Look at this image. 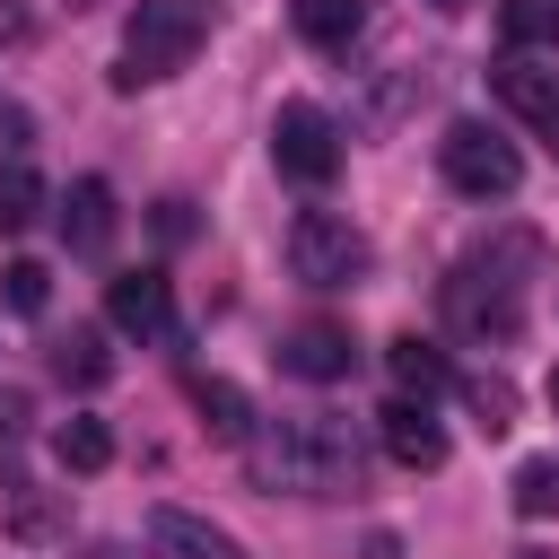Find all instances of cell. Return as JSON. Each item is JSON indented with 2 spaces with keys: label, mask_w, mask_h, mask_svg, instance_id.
Segmentation results:
<instances>
[{
  "label": "cell",
  "mask_w": 559,
  "mask_h": 559,
  "mask_svg": "<svg viewBox=\"0 0 559 559\" xmlns=\"http://www.w3.org/2000/svg\"><path fill=\"white\" fill-rule=\"evenodd\" d=\"M0 148H9V157L26 148V114H0Z\"/></svg>",
  "instance_id": "cell-24"
},
{
  "label": "cell",
  "mask_w": 559,
  "mask_h": 559,
  "mask_svg": "<svg viewBox=\"0 0 559 559\" xmlns=\"http://www.w3.org/2000/svg\"><path fill=\"white\" fill-rule=\"evenodd\" d=\"M245 463H253L262 489H288V498H349L358 472H367L349 419H332V411H306V419H280V428L245 437Z\"/></svg>",
  "instance_id": "cell-1"
},
{
  "label": "cell",
  "mask_w": 559,
  "mask_h": 559,
  "mask_svg": "<svg viewBox=\"0 0 559 559\" xmlns=\"http://www.w3.org/2000/svg\"><path fill=\"white\" fill-rule=\"evenodd\" d=\"M210 35V0H140L131 26H122V87H148V79H175Z\"/></svg>",
  "instance_id": "cell-3"
},
{
  "label": "cell",
  "mask_w": 559,
  "mask_h": 559,
  "mask_svg": "<svg viewBox=\"0 0 559 559\" xmlns=\"http://www.w3.org/2000/svg\"><path fill=\"white\" fill-rule=\"evenodd\" d=\"M105 323L131 332V341H175V288H166L157 271H122V280L105 288Z\"/></svg>",
  "instance_id": "cell-7"
},
{
  "label": "cell",
  "mask_w": 559,
  "mask_h": 559,
  "mask_svg": "<svg viewBox=\"0 0 559 559\" xmlns=\"http://www.w3.org/2000/svg\"><path fill=\"white\" fill-rule=\"evenodd\" d=\"M515 515H559V454H533V463H515Z\"/></svg>",
  "instance_id": "cell-19"
},
{
  "label": "cell",
  "mask_w": 559,
  "mask_h": 559,
  "mask_svg": "<svg viewBox=\"0 0 559 559\" xmlns=\"http://www.w3.org/2000/svg\"><path fill=\"white\" fill-rule=\"evenodd\" d=\"M52 376H61V384H105V376H114V349H105V332L70 323V332L52 341Z\"/></svg>",
  "instance_id": "cell-16"
},
{
  "label": "cell",
  "mask_w": 559,
  "mask_h": 559,
  "mask_svg": "<svg viewBox=\"0 0 559 559\" xmlns=\"http://www.w3.org/2000/svg\"><path fill=\"white\" fill-rule=\"evenodd\" d=\"M52 454H61V472H105L114 463V428L105 419H61L52 428Z\"/></svg>",
  "instance_id": "cell-17"
},
{
  "label": "cell",
  "mask_w": 559,
  "mask_h": 559,
  "mask_svg": "<svg viewBox=\"0 0 559 559\" xmlns=\"http://www.w3.org/2000/svg\"><path fill=\"white\" fill-rule=\"evenodd\" d=\"M498 35L524 52V44H559V0H507L498 9Z\"/></svg>",
  "instance_id": "cell-20"
},
{
  "label": "cell",
  "mask_w": 559,
  "mask_h": 559,
  "mask_svg": "<svg viewBox=\"0 0 559 559\" xmlns=\"http://www.w3.org/2000/svg\"><path fill=\"white\" fill-rule=\"evenodd\" d=\"M428 9H472V0H428Z\"/></svg>",
  "instance_id": "cell-27"
},
{
  "label": "cell",
  "mask_w": 559,
  "mask_h": 559,
  "mask_svg": "<svg viewBox=\"0 0 559 559\" xmlns=\"http://www.w3.org/2000/svg\"><path fill=\"white\" fill-rule=\"evenodd\" d=\"M192 411H201V428H210L218 445H245V437H253V402H245V384H227V376H192Z\"/></svg>",
  "instance_id": "cell-14"
},
{
  "label": "cell",
  "mask_w": 559,
  "mask_h": 559,
  "mask_svg": "<svg viewBox=\"0 0 559 559\" xmlns=\"http://www.w3.org/2000/svg\"><path fill=\"white\" fill-rule=\"evenodd\" d=\"M376 437H384V454H393L402 472H437V463H445V428L428 419V402H384V411H376Z\"/></svg>",
  "instance_id": "cell-10"
},
{
  "label": "cell",
  "mask_w": 559,
  "mask_h": 559,
  "mask_svg": "<svg viewBox=\"0 0 559 559\" xmlns=\"http://www.w3.org/2000/svg\"><path fill=\"white\" fill-rule=\"evenodd\" d=\"M96 559H131V550H114V542H105V550H96Z\"/></svg>",
  "instance_id": "cell-25"
},
{
  "label": "cell",
  "mask_w": 559,
  "mask_h": 559,
  "mask_svg": "<svg viewBox=\"0 0 559 559\" xmlns=\"http://www.w3.org/2000/svg\"><path fill=\"white\" fill-rule=\"evenodd\" d=\"M148 559H245V542L218 533V524L192 515V507H157V515H148Z\"/></svg>",
  "instance_id": "cell-9"
},
{
  "label": "cell",
  "mask_w": 559,
  "mask_h": 559,
  "mask_svg": "<svg viewBox=\"0 0 559 559\" xmlns=\"http://www.w3.org/2000/svg\"><path fill=\"white\" fill-rule=\"evenodd\" d=\"M288 271H297L306 288H358V280L376 271V245H367L349 218H332V210H306V218L288 227Z\"/></svg>",
  "instance_id": "cell-4"
},
{
  "label": "cell",
  "mask_w": 559,
  "mask_h": 559,
  "mask_svg": "<svg viewBox=\"0 0 559 559\" xmlns=\"http://www.w3.org/2000/svg\"><path fill=\"white\" fill-rule=\"evenodd\" d=\"M384 367H393V384H402V402H411V393L428 402V393H445V384H454V367H445V349H437V341H419V332H402V341H384Z\"/></svg>",
  "instance_id": "cell-13"
},
{
  "label": "cell",
  "mask_w": 559,
  "mask_h": 559,
  "mask_svg": "<svg viewBox=\"0 0 559 559\" xmlns=\"http://www.w3.org/2000/svg\"><path fill=\"white\" fill-rule=\"evenodd\" d=\"M463 402L480 411V428H489V437H507V428H515V384H507V376H472V384H463Z\"/></svg>",
  "instance_id": "cell-22"
},
{
  "label": "cell",
  "mask_w": 559,
  "mask_h": 559,
  "mask_svg": "<svg viewBox=\"0 0 559 559\" xmlns=\"http://www.w3.org/2000/svg\"><path fill=\"white\" fill-rule=\"evenodd\" d=\"M271 166H280L288 183H306V192H323V183L341 175V122H332L323 105H306V96H288V105H280V122H271Z\"/></svg>",
  "instance_id": "cell-6"
},
{
  "label": "cell",
  "mask_w": 559,
  "mask_h": 559,
  "mask_svg": "<svg viewBox=\"0 0 559 559\" xmlns=\"http://www.w3.org/2000/svg\"><path fill=\"white\" fill-rule=\"evenodd\" d=\"M280 367H288V376H306V384H341V376L358 367V341H349V323H323V314H306V323H288V341H280Z\"/></svg>",
  "instance_id": "cell-8"
},
{
  "label": "cell",
  "mask_w": 559,
  "mask_h": 559,
  "mask_svg": "<svg viewBox=\"0 0 559 559\" xmlns=\"http://www.w3.org/2000/svg\"><path fill=\"white\" fill-rule=\"evenodd\" d=\"M61 236H70V253H105V245H114V183H105V175H79V183H70Z\"/></svg>",
  "instance_id": "cell-12"
},
{
  "label": "cell",
  "mask_w": 559,
  "mask_h": 559,
  "mask_svg": "<svg viewBox=\"0 0 559 559\" xmlns=\"http://www.w3.org/2000/svg\"><path fill=\"white\" fill-rule=\"evenodd\" d=\"M533 262V245L524 236H507L498 253H472V262H454V280H445V323L463 332V341H515L524 332V271Z\"/></svg>",
  "instance_id": "cell-2"
},
{
  "label": "cell",
  "mask_w": 559,
  "mask_h": 559,
  "mask_svg": "<svg viewBox=\"0 0 559 559\" xmlns=\"http://www.w3.org/2000/svg\"><path fill=\"white\" fill-rule=\"evenodd\" d=\"M550 411H559V367H550Z\"/></svg>",
  "instance_id": "cell-26"
},
{
  "label": "cell",
  "mask_w": 559,
  "mask_h": 559,
  "mask_svg": "<svg viewBox=\"0 0 559 559\" xmlns=\"http://www.w3.org/2000/svg\"><path fill=\"white\" fill-rule=\"evenodd\" d=\"M0 297H9V314H44L52 271H44V262H9V271H0Z\"/></svg>",
  "instance_id": "cell-23"
},
{
  "label": "cell",
  "mask_w": 559,
  "mask_h": 559,
  "mask_svg": "<svg viewBox=\"0 0 559 559\" xmlns=\"http://www.w3.org/2000/svg\"><path fill=\"white\" fill-rule=\"evenodd\" d=\"M9 533H17V542H52V533H61V507H52L44 489L9 480Z\"/></svg>",
  "instance_id": "cell-21"
},
{
  "label": "cell",
  "mask_w": 559,
  "mask_h": 559,
  "mask_svg": "<svg viewBox=\"0 0 559 559\" xmlns=\"http://www.w3.org/2000/svg\"><path fill=\"white\" fill-rule=\"evenodd\" d=\"M489 87H498V105H507L515 122L550 131V148H559V70H533V61H498V70H489Z\"/></svg>",
  "instance_id": "cell-11"
},
{
  "label": "cell",
  "mask_w": 559,
  "mask_h": 559,
  "mask_svg": "<svg viewBox=\"0 0 559 559\" xmlns=\"http://www.w3.org/2000/svg\"><path fill=\"white\" fill-rule=\"evenodd\" d=\"M437 175H445L463 201H507V192L524 183V157H515L489 122H445V140H437Z\"/></svg>",
  "instance_id": "cell-5"
},
{
  "label": "cell",
  "mask_w": 559,
  "mask_h": 559,
  "mask_svg": "<svg viewBox=\"0 0 559 559\" xmlns=\"http://www.w3.org/2000/svg\"><path fill=\"white\" fill-rule=\"evenodd\" d=\"M288 17H297V35H306V44L349 52V35L367 26V0H288Z\"/></svg>",
  "instance_id": "cell-15"
},
{
  "label": "cell",
  "mask_w": 559,
  "mask_h": 559,
  "mask_svg": "<svg viewBox=\"0 0 559 559\" xmlns=\"http://www.w3.org/2000/svg\"><path fill=\"white\" fill-rule=\"evenodd\" d=\"M44 218V175L26 166V157H0V227L17 236V227H35Z\"/></svg>",
  "instance_id": "cell-18"
}]
</instances>
